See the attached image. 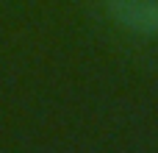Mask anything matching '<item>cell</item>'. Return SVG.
<instances>
[{"mask_svg": "<svg viewBox=\"0 0 158 153\" xmlns=\"http://www.w3.org/2000/svg\"><path fill=\"white\" fill-rule=\"evenodd\" d=\"M106 11L119 28L131 33H158V0H106Z\"/></svg>", "mask_w": 158, "mask_h": 153, "instance_id": "1", "label": "cell"}]
</instances>
